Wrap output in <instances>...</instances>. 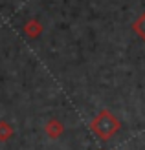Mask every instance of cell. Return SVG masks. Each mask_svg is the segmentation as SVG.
<instances>
[{
    "label": "cell",
    "instance_id": "3",
    "mask_svg": "<svg viewBox=\"0 0 145 150\" xmlns=\"http://www.w3.org/2000/svg\"><path fill=\"white\" fill-rule=\"evenodd\" d=\"M13 136V130H11V126L7 125V123H0V141H7Z\"/></svg>",
    "mask_w": 145,
    "mask_h": 150
},
{
    "label": "cell",
    "instance_id": "4",
    "mask_svg": "<svg viewBox=\"0 0 145 150\" xmlns=\"http://www.w3.org/2000/svg\"><path fill=\"white\" fill-rule=\"evenodd\" d=\"M138 31H140V35L143 37V39H145V18L140 22V26H138Z\"/></svg>",
    "mask_w": 145,
    "mask_h": 150
},
{
    "label": "cell",
    "instance_id": "2",
    "mask_svg": "<svg viewBox=\"0 0 145 150\" xmlns=\"http://www.w3.org/2000/svg\"><path fill=\"white\" fill-rule=\"evenodd\" d=\"M46 134H48L51 139L59 137L61 134H63V125H61L59 121H50V123L46 125Z\"/></svg>",
    "mask_w": 145,
    "mask_h": 150
},
{
    "label": "cell",
    "instance_id": "1",
    "mask_svg": "<svg viewBox=\"0 0 145 150\" xmlns=\"http://www.w3.org/2000/svg\"><path fill=\"white\" fill-rule=\"evenodd\" d=\"M118 128H119L118 119L112 117L109 112H103V114H99V115L94 119V123H92V130H94L101 139H105V141L109 139V137H112L114 134H116Z\"/></svg>",
    "mask_w": 145,
    "mask_h": 150
}]
</instances>
